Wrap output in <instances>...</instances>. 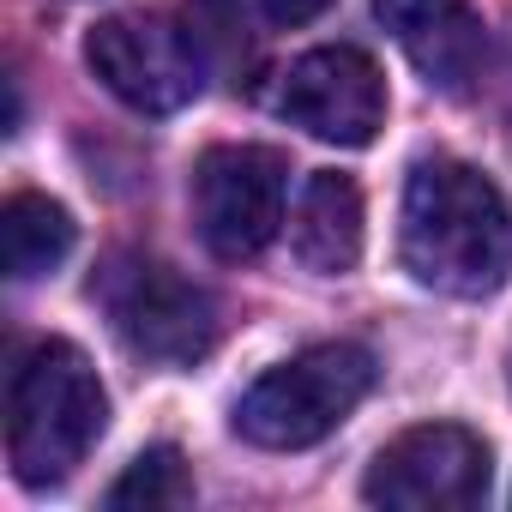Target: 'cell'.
I'll list each match as a JSON object with an SVG mask.
<instances>
[{"instance_id":"obj_14","label":"cell","mask_w":512,"mask_h":512,"mask_svg":"<svg viewBox=\"0 0 512 512\" xmlns=\"http://www.w3.org/2000/svg\"><path fill=\"white\" fill-rule=\"evenodd\" d=\"M260 7H266L272 25H308V19H320L332 7V0H260Z\"/></svg>"},{"instance_id":"obj_3","label":"cell","mask_w":512,"mask_h":512,"mask_svg":"<svg viewBox=\"0 0 512 512\" xmlns=\"http://www.w3.org/2000/svg\"><path fill=\"white\" fill-rule=\"evenodd\" d=\"M374 356L362 344H314L272 374H260L235 404V434L266 452H302L320 446L368 392H374Z\"/></svg>"},{"instance_id":"obj_9","label":"cell","mask_w":512,"mask_h":512,"mask_svg":"<svg viewBox=\"0 0 512 512\" xmlns=\"http://www.w3.org/2000/svg\"><path fill=\"white\" fill-rule=\"evenodd\" d=\"M374 19L440 91H458L482 61V25L470 0H374Z\"/></svg>"},{"instance_id":"obj_6","label":"cell","mask_w":512,"mask_h":512,"mask_svg":"<svg viewBox=\"0 0 512 512\" xmlns=\"http://www.w3.org/2000/svg\"><path fill=\"white\" fill-rule=\"evenodd\" d=\"M488 494V440L464 422H416L386 440L362 476V500L386 512H464Z\"/></svg>"},{"instance_id":"obj_4","label":"cell","mask_w":512,"mask_h":512,"mask_svg":"<svg viewBox=\"0 0 512 512\" xmlns=\"http://www.w3.org/2000/svg\"><path fill=\"white\" fill-rule=\"evenodd\" d=\"M97 302L109 326L121 332V344L163 368H193L199 356H211L217 326H223L211 290H199L193 278H181L175 266L151 260V253L109 260V272L97 278Z\"/></svg>"},{"instance_id":"obj_2","label":"cell","mask_w":512,"mask_h":512,"mask_svg":"<svg viewBox=\"0 0 512 512\" xmlns=\"http://www.w3.org/2000/svg\"><path fill=\"white\" fill-rule=\"evenodd\" d=\"M103 422H109V392L79 344L43 338L19 356L7 380V458L25 488L67 482L103 440Z\"/></svg>"},{"instance_id":"obj_13","label":"cell","mask_w":512,"mask_h":512,"mask_svg":"<svg viewBox=\"0 0 512 512\" xmlns=\"http://www.w3.org/2000/svg\"><path fill=\"white\" fill-rule=\"evenodd\" d=\"M187 37L205 61L241 55V7L235 0H187Z\"/></svg>"},{"instance_id":"obj_12","label":"cell","mask_w":512,"mask_h":512,"mask_svg":"<svg viewBox=\"0 0 512 512\" xmlns=\"http://www.w3.org/2000/svg\"><path fill=\"white\" fill-rule=\"evenodd\" d=\"M115 512H127V506H139V512H157V506H187L193 500V476H187V458L175 452V446H145L121 476H115V488L103 494Z\"/></svg>"},{"instance_id":"obj_5","label":"cell","mask_w":512,"mask_h":512,"mask_svg":"<svg viewBox=\"0 0 512 512\" xmlns=\"http://www.w3.org/2000/svg\"><path fill=\"white\" fill-rule=\"evenodd\" d=\"M290 157L272 145H211L193 163V223L217 260L241 266L266 253L284 223Z\"/></svg>"},{"instance_id":"obj_11","label":"cell","mask_w":512,"mask_h":512,"mask_svg":"<svg viewBox=\"0 0 512 512\" xmlns=\"http://www.w3.org/2000/svg\"><path fill=\"white\" fill-rule=\"evenodd\" d=\"M73 217L61 199L49 193H13L7 211H0V253H7V278L13 284H31V278H49L67 253H73Z\"/></svg>"},{"instance_id":"obj_8","label":"cell","mask_w":512,"mask_h":512,"mask_svg":"<svg viewBox=\"0 0 512 512\" xmlns=\"http://www.w3.org/2000/svg\"><path fill=\"white\" fill-rule=\"evenodd\" d=\"M278 115L290 127H302L320 145L338 151H362L374 145V133L386 127V73L368 49L356 43H326L308 49L278 91Z\"/></svg>"},{"instance_id":"obj_1","label":"cell","mask_w":512,"mask_h":512,"mask_svg":"<svg viewBox=\"0 0 512 512\" xmlns=\"http://www.w3.org/2000/svg\"><path fill=\"white\" fill-rule=\"evenodd\" d=\"M398 260L434 296H494L512 278V205L458 157H422L404 181Z\"/></svg>"},{"instance_id":"obj_7","label":"cell","mask_w":512,"mask_h":512,"mask_svg":"<svg viewBox=\"0 0 512 512\" xmlns=\"http://www.w3.org/2000/svg\"><path fill=\"white\" fill-rule=\"evenodd\" d=\"M85 61L103 79V91L121 97L133 115H175L205 85V55L193 49V37L145 13H115L91 25Z\"/></svg>"},{"instance_id":"obj_10","label":"cell","mask_w":512,"mask_h":512,"mask_svg":"<svg viewBox=\"0 0 512 512\" xmlns=\"http://www.w3.org/2000/svg\"><path fill=\"white\" fill-rule=\"evenodd\" d=\"M368 211H362V187L338 169H314L302 181L296 199V223H290V247L296 260L320 278H344L362 260V241H368Z\"/></svg>"}]
</instances>
